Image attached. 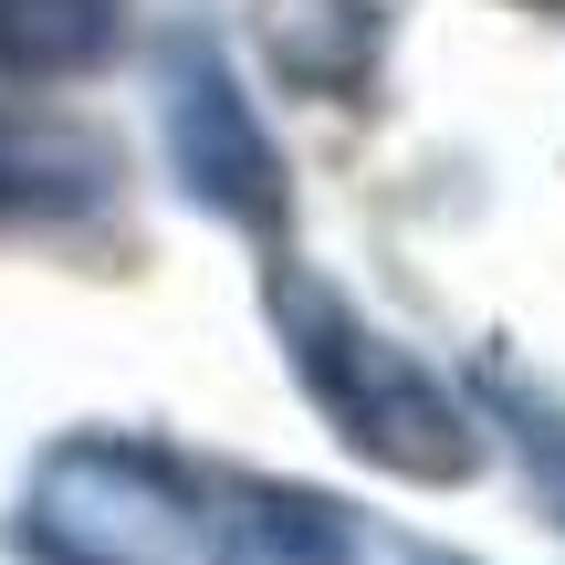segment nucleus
<instances>
[{
	"instance_id": "nucleus-1",
	"label": "nucleus",
	"mask_w": 565,
	"mask_h": 565,
	"mask_svg": "<svg viewBox=\"0 0 565 565\" xmlns=\"http://www.w3.org/2000/svg\"><path fill=\"white\" fill-rule=\"evenodd\" d=\"M263 324H273L282 366H294L303 408H315V419L335 429L366 471L419 482V492H450V482L482 471V419H471V398L419 356V345H398L387 324H366L315 263L273 252V273H263Z\"/></svg>"
},
{
	"instance_id": "nucleus-2",
	"label": "nucleus",
	"mask_w": 565,
	"mask_h": 565,
	"mask_svg": "<svg viewBox=\"0 0 565 565\" xmlns=\"http://www.w3.org/2000/svg\"><path fill=\"white\" fill-rule=\"evenodd\" d=\"M210 492L147 429H63L11 503L21 565H200Z\"/></svg>"
},
{
	"instance_id": "nucleus-3",
	"label": "nucleus",
	"mask_w": 565,
	"mask_h": 565,
	"mask_svg": "<svg viewBox=\"0 0 565 565\" xmlns=\"http://www.w3.org/2000/svg\"><path fill=\"white\" fill-rule=\"evenodd\" d=\"M158 147L168 179L200 221L242 231V242L282 252L294 242V168H282V137L263 126V95L242 84V63L221 53V32L179 21L158 32Z\"/></svg>"
},
{
	"instance_id": "nucleus-4",
	"label": "nucleus",
	"mask_w": 565,
	"mask_h": 565,
	"mask_svg": "<svg viewBox=\"0 0 565 565\" xmlns=\"http://www.w3.org/2000/svg\"><path fill=\"white\" fill-rule=\"evenodd\" d=\"M252 32H263V63L294 84V95H315V105H377L398 11H387V0H263Z\"/></svg>"
},
{
	"instance_id": "nucleus-5",
	"label": "nucleus",
	"mask_w": 565,
	"mask_h": 565,
	"mask_svg": "<svg viewBox=\"0 0 565 565\" xmlns=\"http://www.w3.org/2000/svg\"><path fill=\"white\" fill-rule=\"evenodd\" d=\"M200 565H366V534L345 503L303 482H242L231 513H210Z\"/></svg>"
},
{
	"instance_id": "nucleus-6",
	"label": "nucleus",
	"mask_w": 565,
	"mask_h": 565,
	"mask_svg": "<svg viewBox=\"0 0 565 565\" xmlns=\"http://www.w3.org/2000/svg\"><path fill=\"white\" fill-rule=\"evenodd\" d=\"M105 200H116V158L84 126L0 105V221H84Z\"/></svg>"
},
{
	"instance_id": "nucleus-7",
	"label": "nucleus",
	"mask_w": 565,
	"mask_h": 565,
	"mask_svg": "<svg viewBox=\"0 0 565 565\" xmlns=\"http://www.w3.org/2000/svg\"><path fill=\"white\" fill-rule=\"evenodd\" d=\"M126 42V0H0V74L74 84Z\"/></svg>"
},
{
	"instance_id": "nucleus-8",
	"label": "nucleus",
	"mask_w": 565,
	"mask_h": 565,
	"mask_svg": "<svg viewBox=\"0 0 565 565\" xmlns=\"http://www.w3.org/2000/svg\"><path fill=\"white\" fill-rule=\"evenodd\" d=\"M482 398H492V419L513 429V450H524V471H534V492H545V513L565 524V398H555V387L503 377V366H482Z\"/></svg>"
},
{
	"instance_id": "nucleus-9",
	"label": "nucleus",
	"mask_w": 565,
	"mask_h": 565,
	"mask_svg": "<svg viewBox=\"0 0 565 565\" xmlns=\"http://www.w3.org/2000/svg\"><path fill=\"white\" fill-rule=\"evenodd\" d=\"M408 565H440V555H429V545H419V555H408Z\"/></svg>"
},
{
	"instance_id": "nucleus-10",
	"label": "nucleus",
	"mask_w": 565,
	"mask_h": 565,
	"mask_svg": "<svg viewBox=\"0 0 565 565\" xmlns=\"http://www.w3.org/2000/svg\"><path fill=\"white\" fill-rule=\"evenodd\" d=\"M534 11H555V0H534Z\"/></svg>"
}]
</instances>
